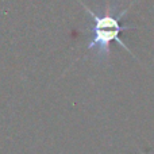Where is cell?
I'll list each match as a JSON object with an SVG mask.
<instances>
[{
    "mask_svg": "<svg viewBox=\"0 0 154 154\" xmlns=\"http://www.w3.org/2000/svg\"><path fill=\"white\" fill-rule=\"evenodd\" d=\"M142 154H147V153H145V152H142Z\"/></svg>",
    "mask_w": 154,
    "mask_h": 154,
    "instance_id": "7a4b0ae2",
    "label": "cell"
},
{
    "mask_svg": "<svg viewBox=\"0 0 154 154\" xmlns=\"http://www.w3.org/2000/svg\"><path fill=\"white\" fill-rule=\"evenodd\" d=\"M79 3L91 16V24L88 27L89 41L87 45V51H95V58L100 62L108 61L109 56H111V43L116 42L123 49H126L127 53L135 57L133 51L128 49V46L120 39V34L123 31L138 29V26L135 24H122L123 16L127 14L128 8L133 5V3L128 4L127 8L120 10V0H114L101 11V14H96L81 0H79Z\"/></svg>",
    "mask_w": 154,
    "mask_h": 154,
    "instance_id": "6da1fadb",
    "label": "cell"
}]
</instances>
